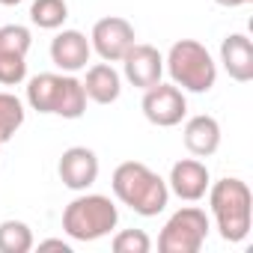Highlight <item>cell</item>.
I'll use <instances>...</instances> for the list:
<instances>
[{
  "mask_svg": "<svg viewBox=\"0 0 253 253\" xmlns=\"http://www.w3.org/2000/svg\"><path fill=\"white\" fill-rule=\"evenodd\" d=\"M110 188H113V194L122 206H128L140 217H155L170 203L167 182L155 170H149L143 161H122L113 170Z\"/></svg>",
  "mask_w": 253,
  "mask_h": 253,
  "instance_id": "1",
  "label": "cell"
},
{
  "mask_svg": "<svg viewBox=\"0 0 253 253\" xmlns=\"http://www.w3.org/2000/svg\"><path fill=\"white\" fill-rule=\"evenodd\" d=\"M209 209L211 217L220 229V238L229 244H238L250 235V223H253V197L247 182L226 176L214 185H209Z\"/></svg>",
  "mask_w": 253,
  "mask_h": 253,
  "instance_id": "2",
  "label": "cell"
},
{
  "mask_svg": "<svg viewBox=\"0 0 253 253\" xmlns=\"http://www.w3.org/2000/svg\"><path fill=\"white\" fill-rule=\"evenodd\" d=\"M173 84L182 92H209L217 81V63L209 54V48L197 39H179L167 51L164 60Z\"/></svg>",
  "mask_w": 253,
  "mask_h": 253,
  "instance_id": "3",
  "label": "cell"
},
{
  "mask_svg": "<svg viewBox=\"0 0 253 253\" xmlns=\"http://www.w3.org/2000/svg\"><path fill=\"white\" fill-rule=\"evenodd\" d=\"M119 223V209L104 194H81L63 211V229L75 241H98Z\"/></svg>",
  "mask_w": 253,
  "mask_h": 253,
  "instance_id": "4",
  "label": "cell"
},
{
  "mask_svg": "<svg viewBox=\"0 0 253 253\" xmlns=\"http://www.w3.org/2000/svg\"><path fill=\"white\" fill-rule=\"evenodd\" d=\"M209 238V214L197 206H185L173 211V217L164 223L158 235L161 253H200V247Z\"/></svg>",
  "mask_w": 253,
  "mask_h": 253,
  "instance_id": "5",
  "label": "cell"
},
{
  "mask_svg": "<svg viewBox=\"0 0 253 253\" xmlns=\"http://www.w3.org/2000/svg\"><path fill=\"white\" fill-rule=\"evenodd\" d=\"M134 27L128 18L122 15H107V18H98L92 24V33H89V45L92 51L104 60V63H119L128 48L134 45Z\"/></svg>",
  "mask_w": 253,
  "mask_h": 253,
  "instance_id": "6",
  "label": "cell"
},
{
  "mask_svg": "<svg viewBox=\"0 0 253 253\" xmlns=\"http://www.w3.org/2000/svg\"><path fill=\"white\" fill-rule=\"evenodd\" d=\"M188 113L185 92L176 84H155L143 89V116L158 128H173Z\"/></svg>",
  "mask_w": 253,
  "mask_h": 253,
  "instance_id": "7",
  "label": "cell"
},
{
  "mask_svg": "<svg viewBox=\"0 0 253 253\" xmlns=\"http://www.w3.org/2000/svg\"><path fill=\"white\" fill-rule=\"evenodd\" d=\"M119 63H122V69H125V81H128L131 86H137V89H149V86L161 84L164 57H161V51L152 48V45L134 42V45L128 48V54H125Z\"/></svg>",
  "mask_w": 253,
  "mask_h": 253,
  "instance_id": "8",
  "label": "cell"
},
{
  "mask_svg": "<svg viewBox=\"0 0 253 253\" xmlns=\"http://www.w3.org/2000/svg\"><path fill=\"white\" fill-rule=\"evenodd\" d=\"M211 185V176H209V167L200 161V158H182L170 167V179H167V188L170 194H176L179 200L185 203H197L206 197Z\"/></svg>",
  "mask_w": 253,
  "mask_h": 253,
  "instance_id": "9",
  "label": "cell"
},
{
  "mask_svg": "<svg viewBox=\"0 0 253 253\" xmlns=\"http://www.w3.org/2000/svg\"><path fill=\"white\" fill-rule=\"evenodd\" d=\"M57 173L63 179L66 188L72 191H86L95 185L98 179V155L86 146H69L63 155H60V164H57Z\"/></svg>",
  "mask_w": 253,
  "mask_h": 253,
  "instance_id": "10",
  "label": "cell"
},
{
  "mask_svg": "<svg viewBox=\"0 0 253 253\" xmlns=\"http://www.w3.org/2000/svg\"><path fill=\"white\" fill-rule=\"evenodd\" d=\"M89 54H92V45H89V39L81 30H63L51 42V60L66 75H75V72L86 69Z\"/></svg>",
  "mask_w": 253,
  "mask_h": 253,
  "instance_id": "11",
  "label": "cell"
},
{
  "mask_svg": "<svg viewBox=\"0 0 253 253\" xmlns=\"http://www.w3.org/2000/svg\"><path fill=\"white\" fill-rule=\"evenodd\" d=\"M220 63L226 75L238 84L253 81V42L247 33H229L220 42Z\"/></svg>",
  "mask_w": 253,
  "mask_h": 253,
  "instance_id": "12",
  "label": "cell"
},
{
  "mask_svg": "<svg viewBox=\"0 0 253 253\" xmlns=\"http://www.w3.org/2000/svg\"><path fill=\"white\" fill-rule=\"evenodd\" d=\"M185 149L197 158H209L220 149V122L209 113H200V116H191L185 122Z\"/></svg>",
  "mask_w": 253,
  "mask_h": 253,
  "instance_id": "13",
  "label": "cell"
},
{
  "mask_svg": "<svg viewBox=\"0 0 253 253\" xmlns=\"http://www.w3.org/2000/svg\"><path fill=\"white\" fill-rule=\"evenodd\" d=\"M66 84H69V75H54V72L36 75L27 84V104L36 113H60Z\"/></svg>",
  "mask_w": 253,
  "mask_h": 253,
  "instance_id": "14",
  "label": "cell"
},
{
  "mask_svg": "<svg viewBox=\"0 0 253 253\" xmlns=\"http://www.w3.org/2000/svg\"><path fill=\"white\" fill-rule=\"evenodd\" d=\"M81 84H84L86 98L95 101V104H113V101L122 95V78H119V72H116L110 63H95V66H89L86 81H81Z\"/></svg>",
  "mask_w": 253,
  "mask_h": 253,
  "instance_id": "15",
  "label": "cell"
},
{
  "mask_svg": "<svg viewBox=\"0 0 253 253\" xmlns=\"http://www.w3.org/2000/svg\"><path fill=\"white\" fill-rule=\"evenodd\" d=\"M33 229L24 220H3L0 223V253H27L33 250Z\"/></svg>",
  "mask_w": 253,
  "mask_h": 253,
  "instance_id": "16",
  "label": "cell"
},
{
  "mask_svg": "<svg viewBox=\"0 0 253 253\" xmlns=\"http://www.w3.org/2000/svg\"><path fill=\"white\" fill-rule=\"evenodd\" d=\"M69 18V3L66 0H33L30 6V21L42 30H57Z\"/></svg>",
  "mask_w": 253,
  "mask_h": 253,
  "instance_id": "17",
  "label": "cell"
},
{
  "mask_svg": "<svg viewBox=\"0 0 253 253\" xmlns=\"http://www.w3.org/2000/svg\"><path fill=\"white\" fill-rule=\"evenodd\" d=\"M24 104L12 92H0V143L15 137V131L24 125Z\"/></svg>",
  "mask_w": 253,
  "mask_h": 253,
  "instance_id": "18",
  "label": "cell"
},
{
  "mask_svg": "<svg viewBox=\"0 0 253 253\" xmlns=\"http://www.w3.org/2000/svg\"><path fill=\"white\" fill-rule=\"evenodd\" d=\"M33 45V36L27 27L21 24H3L0 27V54H15V57H27Z\"/></svg>",
  "mask_w": 253,
  "mask_h": 253,
  "instance_id": "19",
  "label": "cell"
},
{
  "mask_svg": "<svg viewBox=\"0 0 253 253\" xmlns=\"http://www.w3.org/2000/svg\"><path fill=\"white\" fill-rule=\"evenodd\" d=\"M110 247L116 253H149L152 250V238L143 229H122V232L113 235Z\"/></svg>",
  "mask_w": 253,
  "mask_h": 253,
  "instance_id": "20",
  "label": "cell"
},
{
  "mask_svg": "<svg viewBox=\"0 0 253 253\" xmlns=\"http://www.w3.org/2000/svg\"><path fill=\"white\" fill-rule=\"evenodd\" d=\"M24 78H27V57L0 54V84H3V86H15Z\"/></svg>",
  "mask_w": 253,
  "mask_h": 253,
  "instance_id": "21",
  "label": "cell"
},
{
  "mask_svg": "<svg viewBox=\"0 0 253 253\" xmlns=\"http://www.w3.org/2000/svg\"><path fill=\"white\" fill-rule=\"evenodd\" d=\"M39 250H63V253H72V244L63 241V238H45V241H39Z\"/></svg>",
  "mask_w": 253,
  "mask_h": 253,
  "instance_id": "22",
  "label": "cell"
},
{
  "mask_svg": "<svg viewBox=\"0 0 253 253\" xmlns=\"http://www.w3.org/2000/svg\"><path fill=\"white\" fill-rule=\"evenodd\" d=\"M217 6H226V9H235V6H247V3H253V0H214Z\"/></svg>",
  "mask_w": 253,
  "mask_h": 253,
  "instance_id": "23",
  "label": "cell"
},
{
  "mask_svg": "<svg viewBox=\"0 0 253 253\" xmlns=\"http://www.w3.org/2000/svg\"><path fill=\"white\" fill-rule=\"evenodd\" d=\"M3 6H15V3H21V0H0Z\"/></svg>",
  "mask_w": 253,
  "mask_h": 253,
  "instance_id": "24",
  "label": "cell"
},
{
  "mask_svg": "<svg viewBox=\"0 0 253 253\" xmlns=\"http://www.w3.org/2000/svg\"><path fill=\"white\" fill-rule=\"evenodd\" d=\"M0 149H3V143H0Z\"/></svg>",
  "mask_w": 253,
  "mask_h": 253,
  "instance_id": "25",
  "label": "cell"
}]
</instances>
